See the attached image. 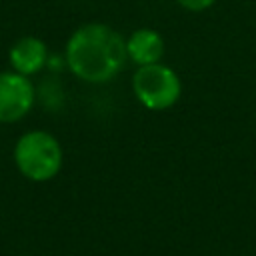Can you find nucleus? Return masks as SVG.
<instances>
[{
  "mask_svg": "<svg viewBox=\"0 0 256 256\" xmlns=\"http://www.w3.org/2000/svg\"><path fill=\"white\" fill-rule=\"evenodd\" d=\"M12 162L20 176L42 184L56 178L64 164V150L60 140L42 128L26 130L12 148Z\"/></svg>",
  "mask_w": 256,
  "mask_h": 256,
  "instance_id": "2",
  "label": "nucleus"
},
{
  "mask_svg": "<svg viewBox=\"0 0 256 256\" xmlns=\"http://www.w3.org/2000/svg\"><path fill=\"white\" fill-rule=\"evenodd\" d=\"M38 100L32 78L14 70H0V124L24 120Z\"/></svg>",
  "mask_w": 256,
  "mask_h": 256,
  "instance_id": "4",
  "label": "nucleus"
},
{
  "mask_svg": "<svg viewBox=\"0 0 256 256\" xmlns=\"http://www.w3.org/2000/svg\"><path fill=\"white\" fill-rule=\"evenodd\" d=\"M130 84L138 104L150 112H164L182 96V80L178 72L164 62L136 66Z\"/></svg>",
  "mask_w": 256,
  "mask_h": 256,
  "instance_id": "3",
  "label": "nucleus"
},
{
  "mask_svg": "<svg viewBox=\"0 0 256 256\" xmlns=\"http://www.w3.org/2000/svg\"><path fill=\"white\" fill-rule=\"evenodd\" d=\"M164 38L158 30L154 28H136L130 32L126 38V54L128 60L136 66H146V64H156L162 62L164 56Z\"/></svg>",
  "mask_w": 256,
  "mask_h": 256,
  "instance_id": "6",
  "label": "nucleus"
},
{
  "mask_svg": "<svg viewBox=\"0 0 256 256\" xmlns=\"http://www.w3.org/2000/svg\"><path fill=\"white\" fill-rule=\"evenodd\" d=\"M62 56L68 72L80 82L108 84L128 62L126 36L106 22H84L68 36Z\"/></svg>",
  "mask_w": 256,
  "mask_h": 256,
  "instance_id": "1",
  "label": "nucleus"
},
{
  "mask_svg": "<svg viewBox=\"0 0 256 256\" xmlns=\"http://www.w3.org/2000/svg\"><path fill=\"white\" fill-rule=\"evenodd\" d=\"M176 4L188 12H204L216 4V0H176Z\"/></svg>",
  "mask_w": 256,
  "mask_h": 256,
  "instance_id": "7",
  "label": "nucleus"
},
{
  "mask_svg": "<svg viewBox=\"0 0 256 256\" xmlns=\"http://www.w3.org/2000/svg\"><path fill=\"white\" fill-rule=\"evenodd\" d=\"M50 60V50L46 42L38 36L26 34L16 38L8 48V66L10 70L24 74L28 78L40 74Z\"/></svg>",
  "mask_w": 256,
  "mask_h": 256,
  "instance_id": "5",
  "label": "nucleus"
}]
</instances>
